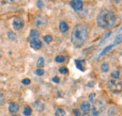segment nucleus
I'll return each instance as SVG.
<instances>
[{
  "label": "nucleus",
  "mask_w": 122,
  "mask_h": 116,
  "mask_svg": "<svg viewBox=\"0 0 122 116\" xmlns=\"http://www.w3.org/2000/svg\"><path fill=\"white\" fill-rule=\"evenodd\" d=\"M117 22V16L116 14L107 9L102 10L97 16V23L100 28L103 29H111L115 26Z\"/></svg>",
  "instance_id": "1"
},
{
  "label": "nucleus",
  "mask_w": 122,
  "mask_h": 116,
  "mask_svg": "<svg viewBox=\"0 0 122 116\" xmlns=\"http://www.w3.org/2000/svg\"><path fill=\"white\" fill-rule=\"evenodd\" d=\"M88 29L86 25H76L71 32V43L75 47L83 46L87 39Z\"/></svg>",
  "instance_id": "2"
},
{
  "label": "nucleus",
  "mask_w": 122,
  "mask_h": 116,
  "mask_svg": "<svg viewBox=\"0 0 122 116\" xmlns=\"http://www.w3.org/2000/svg\"><path fill=\"white\" fill-rule=\"evenodd\" d=\"M104 109V103L102 100H98L94 103V106L89 111V116H98L102 112Z\"/></svg>",
  "instance_id": "3"
},
{
  "label": "nucleus",
  "mask_w": 122,
  "mask_h": 116,
  "mask_svg": "<svg viewBox=\"0 0 122 116\" xmlns=\"http://www.w3.org/2000/svg\"><path fill=\"white\" fill-rule=\"evenodd\" d=\"M108 87H109V89H110L112 92L117 93L122 89V84L117 80V79H114V78H113V79L109 80V82H108Z\"/></svg>",
  "instance_id": "4"
},
{
  "label": "nucleus",
  "mask_w": 122,
  "mask_h": 116,
  "mask_svg": "<svg viewBox=\"0 0 122 116\" xmlns=\"http://www.w3.org/2000/svg\"><path fill=\"white\" fill-rule=\"evenodd\" d=\"M25 26V22H24V19L22 17H14L13 21H12V27L13 29H16V30H19V29H23Z\"/></svg>",
  "instance_id": "5"
},
{
  "label": "nucleus",
  "mask_w": 122,
  "mask_h": 116,
  "mask_svg": "<svg viewBox=\"0 0 122 116\" xmlns=\"http://www.w3.org/2000/svg\"><path fill=\"white\" fill-rule=\"evenodd\" d=\"M71 6L74 11L79 12L83 9V1L82 0H71Z\"/></svg>",
  "instance_id": "6"
},
{
  "label": "nucleus",
  "mask_w": 122,
  "mask_h": 116,
  "mask_svg": "<svg viewBox=\"0 0 122 116\" xmlns=\"http://www.w3.org/2000/svg\"><path fill=\"white\" fill-rule=\"evenodd\" d=\"M90 110H91V105H90L89 102L88 101L82 102V104H81V110H82V113L83 114L86 115V114L89 113Z\"/></svg>",
  "instance_id": "7"
},
{
  "label": "nucleus",
  "mask_w": 122,
  "mask_h": 116,
  "mask_svg": "<svg viewBox=\"0 0 122 116\" xmlns=\"http://www.w3.org/2000/svg\"><path fill=\"white\" fill-rule=\"evenodd\" d=\"M34 23H35V25H36L37 27H43V26L46 25L47 21H46L44 16H42V15H38V16L35 18Z\"/></svg>",
  "instance_id": "8"
},
{
  "label": "nucleus",
  "mask_w": 122,
  "mask_h": 116,
  "mask_svg": "<svg viewBox=\"0 0 122 116\" xmlns=\"http://www.w3.org/2000/svg\"><path fill=\"white\" fill-rule=\"evenodd\" d=\"M30 45L33 49H35V50H39V49L41 48L42 44H41V42L39 39H36V40H31Z\"/></svg>",
  "instance_id": "9"
},
{
  "label": "nucleus",
  "mask_w": 122,
  "mask_h": 116,
  "mask_svg": "<svg viewBox=\"0 0 122 116\" xmlns=\"http://www.w3.org/2000/svg\"><path fill=\"white\" fill-rule=\"evenodd\" d=\"M75 64H76V67L80 71L84 72L86 70V61L84 59H76Z\"/></svg>",
  "instance_id": "10"
},
{
  "label": "nucleus",
  "mask_w": 122,
  "mask_h": 116,
  "mask_svg": "<svg viewBox=\"0 0 122 116\" xmlns=\"http://www.w3.org/2000/svg\"><path fill=\"white\" fill-rule=\"evenodd\" d=\"M34 108H35L38 111H42V110H44V108H45V105L41 101L37 100V101L34 102Z\"/></svg>",
  "instance_id": "11"
},
{
  "label": "nucleus",
  "mask_w": 122,
  "mask_h": 116,
  "mask_svg": "<svg viewBox=\"0 0 122 116\" xmlns=\"http://www.w3.org/2000/svg\"><path fill=\"white\" fill-rule=\"evenodd\" d=\"M59 29H60L61 32L65 33V32H67L69 30V25L66 22L62 21V22H60V24H59Z\"/></svg>",
  "instance_id": "12"
},
{
  "label": "nucleus",
  "mask_w": 122,
  "mask_h": 116,
  "mask_svg": "<svg viewBox=\"0 0 122 116\" xmlns=\"http://www.w3.org/2000/svg\"><path fill=\"white\" fill-rule=\"evenodd\" d=\"M39 37H40V32L37 29H32L30 31V41L39 39Z\"/></svg>",
  "instance_id": "13"
},
{
  "label": "nucleus",
  "mask_w": 122,
  "mask_h": 116,
  "mask_svg": "<svg viewBox=\"0 0 122 116\" xmlns=\"http://www.w3.org/2000/svg\"><path fill=\"white\" fill-rule=\"evenodd\" d=\"M9 110H10L11 113L17 112V111L19 110V106H18V104H16V103H11V104L10 105V107H9Z\"/></svg>",
  "instance_id": "14"
},
{
  "label": "nucleus",
  "mask_w": 122,
  "mask_h": 116,
  "mask_svg": "<svg viewBox=\"0 0 122 116\" xmlns=\"http://www.w3.org/2000/svg\"><path fill=\"white\" fill-rule=\"evenodd\" d=\"M111 76L114 78V79H118L119 78V76H120V72L118 71V70H114L112 74H111Z\"/></svg>",
  "instance_id": "15"
},
{
  "label": "nucleus",
  "mask_w": 122,
  "mask_h": 116,
  "mask_svg": "<svg viewBox=\"0 0 122 116\" xmlns=\"http://www.w3.org/2000/svg\"><path fill=\"white\" fill-rule=\"evenodd\" d=\"M114 45H115V44H110V45H108L107 47H105V48H104V49H103V50H102V51L101 52L100 56H102L103 54H105V53H107V52H108L109 50H111V49H112V48L114 47Z\"/></svg>",
  "instance_id": "16"
},
{
  "label": "nucleus",
  "mask_w": 122,
  "mask_h": 116,
  "mask_svg": "<svg viewBox=\"0 0 122 116\" xmlns=\"http://www.w3.org/2000/svg\"><path fill=\"white\" fill-rule=\"evenodd\" d=\"M55 116H66V112H65L62 109H57V110H56Z\"/></svg>",
  "instance_id": "17"
},
{
  "label": "nucleus",
  "mask_w": 122,
  "mask_h": 116,
  "mask_svg": "<svg viewBox=\"0 0 122 116\" xmlns=\"http://www.w3.org/2000/svg\"><path fill=\"white\" fill-rule=\"evenodd\" d=\"M31 113H32V110L30 109V107L26 106V107L25 108V110H24V114L25 116H29V115H31Z\"/></svg>",
  "instance_id": "18"
},
{
  "label": "nucleus",
  "mask_w": 122,
  "mask_h": 116,
  "mask_svg": "<svg viewBox=\"0 0 122 116\" xmlns=\"http://www.w3.org/2000/svg\"><path fill=\"white\" fill-rule=\"evenodd\" d=\"M120 43H122V33H119V34L116 37L114 44H120Z\"/></svg>",
  "instance_id": "19"
},
{
  "label": "nucleus",
  "mask_w": 122,
  "mask_h": 116,
  "mask_svg": "<svg viewBox=\"0 0 122 116\" xmlns=\"http://www.w3.org/2000/svg\"><path fill=\"white\" fill-rule=\"evenodd\" d=\"M101 69H102V71L103 73L108 72V71H109V65H108V63H106V62L102 63V66H101Z\"/></svg>",
  "instance_id": "20"
},
{
  "label": "nucleus",
  "mask_w": 122,
  "mask_h": 116,
  "mask_svg": "<svg viewBox=\"0 0 122 116\" xmlns=\"http://www.w3.org/2000/svg\"><path fill=\"white\" fill-rule=\"evenodd\" d=\"M37 65H38L39 67H42V66L44 65V58H41V57L38 58V60H37Z\"/></svg>",
  "instance_id": "21"
},
{
  "label": "nucleus",
  "mask_w": 122,
  "mask_h": 116,
  "mask_svg": "<svg viewBox=\"0 0 122 116\" xmlns=\"http://www.w3.org/2000/svg\"><path fill=\"white\" fill-rule=\"evenodd\" d=\"M8 37H9V39L11 40V41L16 40V34L14 32H12V31H10V32L8 33Z\"/></svg>",
  "instance_id": "22"
},
{
  "label": "nucleus",
  "mask_w": 122,
  "mask_h": 116,
  "mask_svg": "<svg viewBox=\"0 0 122 116\" xmlns=\"http://www.w3.org/2000/svg\"><path fill=\"white\" fill-rule=\"evenodd\" d=\"M43 40H44V42H45V43L50 44V43L53 41V37H52L51 35H45V36L43 37Z\"/></svg>",
  "instance_id": "23"
},
{
  "label": "nucleus",
  "mask_w": 122,
  "mask_h": 116,
  "mask_svg": "<svg viewBox=\"0 0 122 116\" xmlns=\"http://www.w3.org/2000/svg\"><path fill=\"white\" fill-rule=\"evenodd\" d=\"M56 61L58 62V63H61V62H64L65 61V57L64 56H56Z\"/></svg>",
  "instance_id": "24"
},
{
  "label": "nucleus",
  "mask_w": 122,
  "mask_h": 116,
  "mask_svg": "<svg viewBox=\"0 0 122 116\" xmlns=\"http://www.w3.org/2000/svg\"><path fill=\"white\" fill-rule=\"evenodd\" d=\"M115 113H116V110H115V108H110V109L108 110V115L109 116H114L115 115Z\"/></svg>",
  "instance_id": "25"
},
{
  "label": "nucleus",
  "mask_w": 122,
  "mask_h": 116,
  "mask_svg": "<svg viewBox=\"0 0 122 116\" xmlns=\"http://www.w3.org/2000/svg\"><path fill=\"white\" fill-rule=\"evenodd\" d=\"M110 35H111V32L110 31H108L105 33V35H103V37H102V42H101V44H102L103 42H105V40H106L108 37H110Z\"/></svg>",
  "instance_id": "26"
},
{
  "label": "nucleus",
  "mask_w": 122,
  "mask_h": 116,
  "mask_svg": "<svg viewBox=\"0 0 122 116\" xmlns=\"http://www.w3.org/2000/svg\"><path fill=\"white\" fill-rule=\"evenodd\" d=\"M59 72H60L61 74H68L69 70H68L67 67H61L60 69H59Z\"/></svg>",
  "instance_id": "27"
},
{
  "label": "nucleus",
  "mask_w": 122,
  "mask_h": 116,
  "mask_svg": "<svg viewBox=\"0 0 122 116\" xmlns=\"http://www.w3.org/2000/svg\"><path fill=\"white\" fill-rule=\"evenodd\" d=\"M35 73H36V75H42L44 74V71L40 68V69H37V70L35 71Z\"/></svg>",
  "instance_id": "28"
},
{
  "label": "nucleus",
  "mask_w": 122,
  "mask_h": 116,
  "mask_svg": "<svg viewBox=\"0 0 122 116\" xmlns=\"http://www.w3.org/2000/svg\"><path fill=\"white\" fill-rule=\"evenodd\" d=\"M37 6H38L39 8H42V7L44 6L43 1H42V0H38V1H37Z\"/></svg>",
  "instance_id": "29"
},
{
  "label": "nucleus",
  "mask_w": 122,
  "mask_h": 116,
  "mask_svg": "<svg viewBox=\"0 0 122 116\" xmlns=\"http://www.w3.org/2000/svg\"><path fill=\"white\" fill-rule=\"evenodd\" d=\"M30 79H28V78H25V79H23L22 80V83L23 84H25V85H29L30 84Z\"/></svg>",
  "instance_id": "30"
},
{
  "label": "nucleus",
  "mask_w": 122,
  "mask_h": 116,
  "mask_svg": "<svg viewBox=\"0 0 122 116\" xmlns=\"http://www.w3.org/2000/svg\"><path fill=\"white\" fill-rule=\"evenodd\" d=\"M73 114H74L75 116H81V115H82L81 111H80L78 109H75V110H73Z\"/></svg>",
  "instance_id": "31"
},
{
  "label": "nucleus",
  "mask_w": 122,
  "mask_h": 116,
  "mask_svg": "<svg viewBox=\"0 0 122 116\" xmlns=\"http://www.w3.org/2000/svg\"><path fill=\"white\" fill-rule=\"evenodd\" d=\"M5 102V98H4V95L0 93V105H3Z\"/></svg>",
  "instance_id": "32"
},
{
  "label": "nucleus",
  "mask_w": 122,
  "mask_h": 116,
  "mask_svg": "<svg viewBox=\"0 0 122 116\" xmlns=\"http://www.w3.org/2000/svg\"><path fill=\"white\" fill-rule=\"evenodd\" d=\"M94 98H95V93H90V95H89V101L94 102Z\"/></svg>",
  "instance_id": "33"
},
{
  "label": "nucleus",
  "mask_w": 122,
  "mask_h": 116,
  "mask_svg": "<svg viewBox=\"0 0 122 116\" xmlns=\"http://www.w3.org/2000/svg\"><path fill=\"white\" fill-rule=\"evenodd\" d=\"M53 81H54V82H56V83H58V82L60 81V79H59V77H58V76H55V77L53 78Z\"/></svg>",
  "instance_id": "34"
},
{
  "label": "nucleus",
  "mask_w": 122,
  "mask_h": 116,
  "mask_svg": "<svg viewBox=\"0 0 122 116\" xmlns=\"http://www.w3.org/2000/svg\"><path fill=\"white\" fill-rule=\"evenodd\" d=\"M94 84H95V82H94V81H90V82H88V83H87V86H88V87H93V86H94Z\"/></svg>",
  "instance_id": "35"
},
{
  "label": "nucleus",
  "mask_w": 122,
  "mask_h": 116,
  "mask_svg": "<svg viewBox=\"0 0 122 116\" xmlns=\"http://www.w3.org/2000/svg\"><path fill=\"white\" fill-rule=\"evenodd\" d=\"M121 31H122V27L120 28V29H119V32H121Z\"/></svg>",
  "instance_id": "36"
},
{
  "label": "nucleus",
  "mask_w": 122,
  "mask_h": 116,
  "mask_svg": "<svg viewBox=\"0 0 122 116\" xmlns=\"http://www.w3.org/2000/svg\"><path fill=\"white\" fill-rule=\"evenodd\" d=\"M14 116H18V115H14Z\"/></svg>",
  "instance_id": "37"
}]
</instances>
